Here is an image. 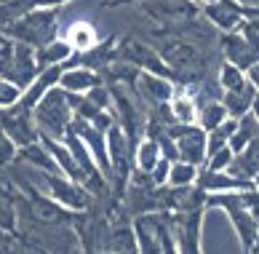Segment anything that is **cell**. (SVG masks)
Here are the masks:
<instances>
[{
	"label": "cell",
	"instance_id": "6da1fadb",
	"mask_svg": "<svg viewBox=\"0 0 259 254\" xmlns=\"http://www.w3.org/2000/svg\"><path fill=\"white\" fill-rule=\"evenodd\" d=\"M32 121L37 126L40 136H49V139H64L67 126L72 121V104H70V94L62 91L59 86L49 89L37 104L32 107Z\"/></svg>",
	"mask_w": 259,
	"mask_h": 254
},
{
	"label": "cell",
	"instance_id": "7a4b0ae2",
	"mask_svg": "<svg viewBox=\"0 0 259 254\" xmlns=\"http://www.w3.org/2000/svg\"><path fill=\"white\" fill-rule=\"evenodd\" d=\"M59 32V8H32L16 19L8 27V38L16 43H24L30 48H37L49 43Z\"/></svg>",
	"mask_w": 259,
	"mask_h": 254
},
{
	"label": "cell",
	"instance_id": "3957f363",
	"mask_svg": "<svg viewBox=\"0 0 259 254\" xmlns=\"http://www.w3.org/2000/svg\"><path fill=\"white\" fill-rule=\"evenodd\" d=\"M166 220H168L171 236H174L177 254H203V249H200L203 209H193V211H171Z\"/></svg>",
	"mask_w": 259,
	"mask_h": 254
},
{
	"label": "cell",
	"instance_id": "277c9868",
	"mask_svg": "<svg viewBox=\"0 0 259 254\" xmlns=\"http://www.w3.org/2000/svg\"><path fill=\"white\" fill-rule=\"evenodd\" d=\"M112 59L128 62V64L137 67V70H145V72H152V75H163V78H171V81H174V72H171L168 64L158 56L155 48L147 46L145 41H137V38H126V41L115 43V56Z\"/></svg>",
	"mask_w": 259,
	"mask_h": 254
},
{
	"label": "cell",
	"instance_id": "5b68a950",
	"mask_svg": "<svg viewBox=\"0 0 259 254\" xmlns=\"http://www.w3.org/2000/svg\"><path fill=\"white\" fill-rule=\"evenodd\" d=\"M104 144H107V161H110L112 179L118 182V188H123L134 169V142L118 123H112L104 131Z\"/></svg>",
	"mask_w": 259,
	"mask_h": 254
},
{
	"label": "cell",
	"instance_id": "8992f818",
	"mask_svg": "<svg viewBox=\"0 0 259 254\" xmlns=\"http://www.w3.org/2000/svg\"><path fill=\"white\" fill-rule=\"evenodd\" d=\"M171 139H174V148L179 161L185 163H193V166H203L206 161V131L195 123H171V126H163Z\"/></svg>",
	"mask_w": 259,
	"mask_h": 254
},
{
	"label": "cell",
	"instance_id": "52a82bcc",
	"mask_svg": "<svg viewBox=\"0 0 259 254\" xmlns=\"http://www.w3.org/2000/svg\"><path fill=\"white\" fill-rule=\"evenodd\" d=\"M37 72H40V67H37V62H35V48L14 41L11 59L6 62V67L0 70V75H3L8 83H14L19 91H24L27 86L37 78Z\"/></svg>",
	"mask_w": 259,
	"mask_h": 254
},
{
	"label": "cell",
	"instance_id": "ba28073f",
	"mask_svg": "<svg viewBox=\"0 0 259 254\" xmlns=\"http://www.w3.org/2000/svg\"><path fill=\"white\" fill-rule=\"evenodd\" d=\"M0 129L11 136L16 150L40 139V131H37V126L32 121V113L22 110L19 104H11V107H6V110H0Z\"/></svg>",
	"mask_w": 259,
	"mask_h": 254
},
{
	"label": "cell",
	"instance_id": "9c48e42d",
	"mask_svg": "<svg viewBox=\"0 0 259 254\" xmlns=\"http://www.w3.org/2000/svg\"><path fill=\"white\" fill-rule=\"evenodd\" d=\"M203 16L219 32H235L243 19H256V8H246L235 0H214L203 6Z\"/></svg>",
	"mask_w": 259,
	"mask_h": 254
},
{
	"label": "cell",
	"instance_id": "30bf717a",
	"mask_svg": "<svg viewBox=\"0 0 259 254\" xmlns=\"http://www.w3.org/2000/svg\"><path fill=\"white\" fill-rule=\"evenodd\" d=\"M43 177H46V185H49L51 198L56 203H62L64 209L78 214V211H85L91 206V195L83 185L67 179V177H62V174H43Z\"/></svg>",
	"mask_w": 259,
	"mask_h": 254
},
{
	"label": "cell",
	"instance_id": "8fae6325",
	"mask_svg": "<svg viewBox=\"0 0 259 254\" xmlns=\"http://www.w3.org/2000/svg\"><path fill=\"white\" fill-rule=\"evenodd\" d=\"M158 56L168 64L171 72H187V70H198L200 67V51L195 48V43H187V41H177V38H168L163 41L158 48Z\"/></svg>",
	"mask_w": 259,
	"mask_h": 254
},
{
	"label": "cell",
	"instance_id": "7c38bea8",
	"mask_svg": "<svg viewBox=\"0 0 259 254\" xmlns=\"http://www.w3.org/2000/svg\"><path fill=\"white\" fill-rule=\"evenodd\" d=\"M134 241H137L139 254H160V233H163V217L160 214H139L131 225Z\"/></svg>",
	"mask_w": 259,
	"mask_h": 254
},
{
	"label": "cell",
	"instance_id": "4fadbf2b",
	"mask_svg": "<svg viewBox=\"0 0 259 254\" xmlns=\"http://www.w3.org/2000/svg\"><path fill=\"white\" fill-rule=\"evenodd\" d=\"M145 11L155 19V22H190L195 19V3L193 0H142Z\"/></svg>",
	"mask_w": 259,
	"mask_h": 254
},
{
	"label": "cell",
	"instance_id": "5bb4252c",
	"mask_svg": "<svg viewBox=\"0 0 259 254\" xmlns=\"http://www.w3.org/2000/svg\"><path fill=\"white\" fill-rule=\"evenodd\" d=\"M134 89H137V94L142 96V102L155 107V104H166L171 96H174V81L142 70L137 75V81H134Z\"/></svg>",
	"mask_w": 259,
	"mask_h": 254
},
{
	"label": "cell",
	"instance_id": "9a60e30c",
	"mask_svg": "<svg viewBox=\"0 0 259 254\" xmlns=\"http://www.w3.org/2000/svg\"><path fill=\"white\" fill-rule=\"evenodd\" d=\"M195 188L203 195H214V193H230V190H248V188H256V185L254 182H243V179H238V177H233V174H227V171L198 169Z\"/></svg>",
	"mask_w": 259,
	"mask_h": 254
},
{
	"label": "cell",
	"instance_id": "2e32d148",
	"mask_svg": "<svg viewBox=\"0 0 259 254\" xmlns=\"http://www.w3.org/2000/svg\"><path fill=\"white\" fill-rule=\"evenodd\" d=\"M222 54H225V62L238 67L241 72L256 64V46L246 43L238 32H222Z\"/></svg>",
	"mask_w": 259,
	"mask_h": 254
},
{
	"label": "cell",
	"instance_id": "e0dca14e",
	"mask_svg": "<svg viewBox=\"0 0 259 254\" xmlns=\"http://www.w3.org/2000/svg\"><path fill=\"white\" fill-rule=\"evenodd\" d=\"M30 214H32V220H37L40 225H51V228L70 225V222L75 220V211L64 209L62 203H56L54 198H40V195H32Z\"/></svg>",
	"mask_w": 259,
	"mask_h": 254
},
{
	"label": "cell",
	"instance_id": "ac0fdd59",
	"mask_svg": "<svg viewBox=\"0 0 259 254\" xmlns=\"http://www.w3.org/2000/svg\"><path fill=\"white\" fill-rule=\"evenodd\" d=\"M256 148H259V139L254 136V139L248 142L243 150L233 153V158H230V163H227L225 171L233 174V177H238V179H243V182H254V185H256V166H259V161H256Z\"/></svg>",
	"mask_w": 259,
	"mask_h": 254
},
{
	"label": "cell",
	"instance_id": "d6986e66",
	"mask_svg": "<svg viewBox=\"0 0 259 254\" xmlns=\"http://www.w3.org/2000/svg\"><path fill=\"white\" fill-rule=\"evenodd\" d=\"M102 83V75L97 70H89V67H67L59 72V89L67 94H85L89 89Z\"/></svg>",
	"mask_w": 259,
	"mask_h": 254
},
{
	"label": "cell",
	"instance_id": "ffe728a7",
	"mask_svg": "<svg viewBox=\"0 0 259 254\" xmlns=\"http://www.w3.org/2000/svg\"><path fill=\"white\" fill-rule=\"evenodd\" d=\"M70 56H72V46L67 43L64 38H54V41L35 48V62L40 70L43 67H59L70 59Z\"/></svg>",
	"mask_w": 259,
	"mask_h": 254
},
{
	"label": "cell",
	"instance_id": "44dd1931",
	"mask_svg": "<svg viewBox=\"0 0 259 254\" xmlns=\"http://www.w3.org/2000/svg\"><path fill=\"white\" fill-rule=\"evenodd\" d=\"M227 118H241L246 113H256V89H246V91H222L219 96Z\"/></svg>",
	"mask_w": 259,
	"mask_h": 254
},
{
	"label": "cell",
	"instance_id": "7402d4cb",
	"mask_svg": "<svg viewBox=\"0 0 259 254\" xmlns=\"http://www.w3.org/2000/svg\"><path fill=\"white\" fill-rule=\"evenodd\" d=\"M256 126H259V118H256V113H246L241 115V118H235V129H233V136H230V142H227V148L238 153V150H243L248 142L256 136Z\"/></svg>",
	"mask_w": 259,
	"mask_h": 254
},
{
	"label": "cell",
	"instance_id": "603a6c76",
	"mask_svg": "<svg viewBox=\"0 0 259 254\" xmlns=\"http://www.w3.org/2000/svg\"><path fill=\"white\" fill-rule=\"evenodd\" d=\"M158 158H160V148L152 136H145V139L134 142V169L150 174L152 166L158 163Z\"/></svg>",
	"mask_w": 259,
	"mask_h": 254
},
{
	"label": "cell",
	"instance_id": "cb8c5ba5",
	"mask_svg": "<svg viewBox=\"0 0 259 254\" xmlns=\"http://www.w3.org/2000/svg\"><path fill=\"white\" fill-rule=\"evenodd\" d=\"M227 118V113H225V107L219 99H206V102H200L195 107V126H200L203 131H211V129H217L219 123H222Z\"/></svg>",
	"mask_w": 259,
	"mask_h": 254
},
{
	"label": "cell",
	"instance_id": "d4e9b609",
	"mask_svg": "<svg viewBox=\"0 0 259 254\" xmlns=\"http://www.w3.org/2000/svg\"><path fill=\"white\" fill-rule=\"evenodd\" d=\"M16 155H22L24 161H30L35 169H40L43 174H59V171H56L54 158H51V153L46 150V144H43L40 139L32 142V144H27V148H19Z\"/></svg>",
	"mask_w": 259,
	"mask_h": 254
},
{
	"label": "cell",
	"instance_id": "484cf974",
	"mask_svg": "<svg viewBox=\"0 0 259 254\" xmlns=\"http://www.w3.org/2000/svg\"><path fill=\"white\" fill-rule=\"evenodd\" d=\"M195 177H198V166L185 163V161H171L166 185H171V188H190V185H195Z\"/></svg>",
	"mask_w": 259,
	"mask_h": 254
},
{
	"label": "cell",
	"instance_id": "4316f807",
	"mask_svg": "<svg viewBox=\"0 0 259 254\" xmlns=\"http://www.w3.org/2000/svg\"><path fill=\"white\" fill-rule=\"evenodd\" d=\"M168 113H171V121L174 123H193L195 121V99L193 96H171L168 99Z\"/></svg>",
	"mask_w": 259,
	"mask_h": 254
},
{
	"label": "cell",
	"instance_id": "83f0119b",
	"mask_svg": "<svg viewBox=\"0 0 259 254\" xmlns=\"http://www.w3.org/2000/svg\"><path fill=\"white\" fill-rule=\"evenodd\" d=\"M219 86H222V91H246V89H256L246 81V75L238 70L233 64H222V70H219Z\"/></svg>",
	"mask_w": 259,
	"mask_h": 254
},
{
	"label": "cell",
	"instance_id": "f1b7e54d",
	"mask_svg": "<svg viewBox=\"0 0 259 254\" xmlns=\"http://www.w3.org/2000/svg\"><path fill=\"white\" fill-rule=\"evenodd\" d=\"M64 41L72 46V51H85V48H91L94 43H99L97 35H94V30H91V27H85V24H75Z\"/></svg>",
	"mask_w": 259,
	"mask_h": 254
},
{
	"label": "cell",
	"instance_id": "f546056e",
	"mask_svg": "<svg viewBox=\"0 0 259 254\" xmlns=\"http://www.w3.org/2000/svg\"><path fill=\"white\" fill-rule=\"evenodd\" d=\"M19 96H22V91L16 89L14 83H8L3 75H0V110H6V107H11L19 102Z\"/></svg>",
	"mask_w": 259,
	"mask_h": 254
},
{
	"label": "cell",
	"instance_id": "4dcf8cb0",
	"mask_svg": "<svg viewBox=\"0 0 259 254\" xmlns=\"http://www.w3.org/2000/svg\"><path fill=\"white\" fill-rule=\"evenodd\" d=\"M16 144L11 142V136H8L3 129H0V166H8L16 161Z\"/></svg>",
	"mask_w": 259,
	"mask_h": 254
},
{
	"label": "cell",
	"instance_id": "1f68e13d",
	"mask_svg": "<svg viewBox=\"0 0 259 254\" xmlns=\"http://www.w3.org/2000/svg\"><path fill=\"white\" fill-rule=\"evenodd\" d=\"M168 163H171V161L158 158V163L152 166L150 179H152V185H155V188H163V185H166V179H168Z\"/></svg>",
	"mask_w": 259,
	"mask_h": 254
},
{
	"label": "cell",
	"instance_id": "d6a6232c",
	"mask_svg": "<svg viewBox=\"0 0 259 254\" xmlns=\"http://www.w3.org/2000/svg\"><path fill=\"white\" fill-rule=\"evenodd\" d=\"M11 51H14V41L6 32H0V70L6 67L8 59H11Z\"/></svg>",
	"mask_w": 259,
	"mask_h": 254
},
{
	"label": "cell",
	"instance_id": "836d02e7",
	"mask_svg": "<svg viewBox=\"0 0 259 254\" xmlns=\"http://www.w3.org/2000/svg\"><path fill=\"white\" fill-rule=\"evenodd\" d=\"M64 3H70V0H27L30 8H59Z\"/></svg>",
	"mask_w": 259,
	"mask_h": 254
},
{
	"label": "cell",
	"instance_id": "e575fe53",
	"mask_svg": "<svg viewBox=\"0 0 259 254\" xmlns=\"http://www.w3.org/2000/svg\"><path fill=\"white\" fill-rule=\"evenodd\" d=\"M0 254H14V238L11 236L0 238Z\"/></svg>",
	"mask_w": 259,
	"mask_h": 254
},
{
	"label": "cell",
	"instance_id": "d590c367",
	"mask_svg": "<svg viewBox=\"0 0 259 254\" xmlns=\"http://www.w3.org/2000/svg\"><path fill=\"white\" fill-rule=\"evenodd\" d=\"M131 3H142V0H107V8H118V6H131Z\"/></svg>",
	"mask_w": 259,
	"mask_h": 254
},
{
	"label": "cell",
	"instance_id": "8d00e7d4",
	"mask_svg": "<svg viewBox=\"0 0 259 254\" xmlns=\"http://www.w3.org/2000/svg\"><path fill=\"white\" fill-rule=\"evenodd\" d=\"M193 3H198V6H208V3H214V0H193Z\"/></svg>",
	"mask_w": 259,
	"mask_h": 254
},
{
	"label": "cell",
	"instance_id": "74e56055",
	"mask_svg": "<svg viewBox=\"0 0 259 254\" xmlns=\"http://www.w3.org/2000/svg\"><path fill=\"white\" fill-rule=\"evenodd\" d=\"M6 236H8V233H6L3 228H0V238H6Z\"/></svg>",
	"mask_w": 259,
	"mask_h": 254
}]
</instances>
